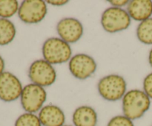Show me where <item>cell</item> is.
Instances as JSON below:
<instances>
[{"label":"cell","instance_id":"6da1fadb","mask_svg":"<svg viewBox=\"0 0 152 126\" xmlns=\"http://www.w3.org/2000/svg\"><path fill=\"white\" fill-rule=\"evenodd\" d=\"M150 106V98L142 90H129L123 98V114L132 121L141 118L148 111Z\"/></svg>","mask_w":152,"mask_h":126},{"label":"cell","instance_id":"7a4b0ae2","mask_svg":"<svg viewBox=\"0 0 152 126\" xmlns=\"http://www.w3.org/2000/svg\"><path fill=\"white\" fill-rule=\"evenodd\" d=\"M44 59L51 65L62 64L71 59V46L62 39L53 37L46 40L42 45Z\"/></svg>","mask_w":152,"mask_h":126},{"label":"cell","instance_id":"3957f363","mask_svg":"<svg viewBox=\"0 0 152 126\" xmlns=\"http://www.w3.org/2000/svg\"><path fill=\"white\" fill-rule=\"evenodd\" d=\"M98 91L103 99L117 101L123 98L126 91V82L122 76L110 74L99 80Z\"/></svg>","mask_w":152,"mask_h":126},{"label":"cell","instance_id":"277c9868","mask_svg":"<svg viewBox=\"0 0 152 126\" xmlns=\"http://www.w3.org/2000/svg\"><path fill=\"white\" fill-rule=\"evenodd\" d=\"M101 25L105 31L114 34L127 29L131 25V17L121 7H108L102 13Z\"/></svg>","mask_w":152,"mask_h":126},{"label":"cell","instance_id":"5b68a950","mask_svg":"<svg viewBox=\"0 0 152 126\" xmlns=\"http://www.w3.org/2000/svg\"><path fill=\"white\" fill-rule=\"evenodd\" d=\"M20 98L23 109L27 113L34 114L42 108L47 93L43 87L31 83L23 87Z\"/></svg>","mask_w":152,"mask_h":126},{"label":"cell","instance_id":"8992f818","mask_svg":"<svg viewBox=\"0 0 152 126\" xmlns=\"http://www.w3.org/2000/svg\"><path fill=\"white\" fill-rule=\"evenodd\" d=\"M28 76L34 84L42 87H48L55 82L56 73L51 64L45 59H39L33 62L29 68Z\"/></svg>","mask_w":152,"mask_h":126},{"label":"cell","instance_id":"52a82bcc","mask_svg":"<svg viewBox=\"0 0 152 126\" xmlns=\"http://www.w3.org/2000/svg\"><path fill=\"white\" fill-rule=\"evenodd\" d=\"M47 13V5L42 0H25L18 10L21 20L28 24L39 23L43 20Z\"/></svg>","mask_w":152,"mask_h":126},{"label":"cell","instance_id":"ba28073f","mask_svg":"<svg viewBox=\"0 0 152 126\" xmlns=\"http://www.w3.org/2000/svg\"><path fill=\"white\" fill-rule=\"evenodd\" d=\"M68 66L71 74L75 78L81 80L91 76L96 70V63L94 59L84 53H79L72 56Z\"/></svg>","mask_w":152,"mask_h":126},{"label":"cell","instance_id":"9c48e42d","mask_svg":"<svg viewBox=\"0 0 152 126\" xmlns=\"http://www.w3.org/2000/svg\"><path fill=\"white\" fill-rule=\"evenodd\" d=\"M22 83L19 79L10 72H3L0 75V99L12 102L19 99L22 94Z\"/></svg>","mask_w":152,"mask_h":126},{"label":"cell","instance_id":"30bf717a","mask_svg":"<svg viewBox=\"0 0 152 126\" xmlns=\"http://www.w3.org/2000/svg\"><path fill=\"white\" fill-rule=\"evenodd\" d=\"M56 30L60 39L67 43H75L83 35V26L75 18H65L59 22Z\"/></svg>","mask_w":152,"mask_h":126},{"label":"cell","instance_id":"8fae6325","mask_svg":"<svg viewBox=\"0 0 152 126\" xmlns=\"http://www.w3.org/2000/svg\"><path fill=\"white\" fill-rule=\"evenodd\" d=\"M39 118L43 126H63L65 122V115L59 107L48 105L42 107L39 113Z\"/></svg>","mask_w":152,"mask_h":126},{"label":"cell","instance_id":"7c38bea8","mask_svg":"<svg viewBox=\"0 0 152 126\" xmlns=\"http://www.w3.org/2000/svg\"><path fill=\"white\" fill-rule=\"evenodd\" d=\"M127 12L130 17L134 20L141 22L147 20L152 15V1L133 0L129 1Z\"/></svg>","mask_w":152,"mask_h":126},{"label":"cell","instance_id":"4fadbf2b","mask_svg":"<svg viewBox=\"0 0 152 126\" xmlns=\"http://www.w3.org/2000/svg\"><path fill=\"white\" fill-rule=\"evenodd\" d=\"M74 126H96L97 114L93 108L83 105L77 108L72 116Z\"/></svg>","mask_w":152,"mask_h":126},{"label":"cell","instance_id":"5bb4252c","mask_svg":"<svg viewBox=\"0 0 152 126\" xmlns=\"http://www.w3.org/2000/svg\"><path fill=\"white\" fill-rule=\"evenodd\" d=\"M16 33V28L11 21L0 18V45H6L11 42Z\"/></svg>","mask_w":152,"mask_h":126},{"label":"cell","instance_id":"9a60e30c","mask_svg":"<svg viewBox=\"0 0 152 126\" xmlns=\"http://www.w3.org/2000/svg\"><path fill=\"white\" fill-rule=\"evenodd\" d=\"M137 36L145 44H152V18L140 22L137 28Z\"/></svg>","mask_w":152,"mask_h":126},{"label":"cell","instance_id":"2e32d148","mask_svg":"<svg viewBox=\"0 0 152 126\" xmlns=\"http://www.w3.org/2000/svg\"><path fill=\"white\" fill-rule=\"evenodd\" d=\"M19 3L16 0H0V17L7 19L19 10Z\"/></svg>","mask_w":152,"mask_h":126},{"label":"cell","instance_id":"e0dca14e","mask_svg":"<svg viewBox=\"0 0 152 126\" xmlns=\"http://www.w3.org/2000/svg\"><path fill=\"white\" fill-rule=\"evenodd\" d=\"M14 126H42V124L38 116L26 112L18 117Z\"/></svg>","mask_w":152,"mask_h":126},{"label":"cell","instance_id":"ac0fdd59","mask_svg":"<svg viewBox=\"0 0 152 126\" xmlns=\"http://www.w3.org/2000/svg\"><path fill=\"white\" fill-rule=\"evenodd\" d=\"M107 126H134L133 121L126 116H116L111 118Z\"/></svg>","mask_w":152,"mask_h":126},{"label":"cell","instance_id":"d6986e66","mask_svg":"<svg viewBox=\"0 0 152 126\" xmlns=\"http://www.w3.org/2000/svg\"><path fill=\"white\" fill-rule=\"evenodd\" d=\"M143 89L147 96L152 99V73L147 75L144 79Z\"/></svg>","mask_w":152,"mask_h":126},{"label":"cell","instance_id":"ffe728a7","mask_svg":"<svg viewBox=\"0 0 152 126\" xmlns=\"http://www.w3.org/2000/svg\"><path fill=\"white\" fill-rule=\"evenodd\" d=\"M110 3H111V4H112L114 7H123V6H125L126 5V4H129V1H126V0H121V1H120V0H116V1H114V0H112V1H108Z\"/></svg>","mask_w":152,"mask_h":126},{"label":"cell","instance_id":"44dd1931","mask_svg":"<svg viewBox=\"0 0 152 126\" xmlns=\"http://www.w3.org/2000/svg\"><path fill=\"white\" fill-rule=\"evenodd\" d=\"M68 2V1H55V0H48L47 1V3L48 4H52V5H55V6H61V5H64V4H67Z\"/></svg>","mask_w":152,"mask_h":126},{"label":"cell","instance_id":"7402d4cb","mask_svg":"<svg viewBox=\"0 0 152 126\" xmlns=\"http://www.w3.org/2000/svg\"><path fill=\"white\" fill-rule=\"evenodd\" d=\"M4 69V61L2 59L1 56H0V75L3 73Z\"/></svg>","mask_w":152,"mask_h":126},{"label":"cell","instance_id":"603a6c76","mask_svg":"<svg viewBox=\"0 0 152 126\" xmlns=\"http://www.w3.org/2000/svg\"><path fill=\"white\" fill-rule=\"evenodd\" d=\"M148 61H149V64L152 68V48L149 52V56H148Z\"/></svg>","mask_w":152,"mask_h":126},{"label":"cell","instance_id":"cb8c5ba5","mask_svg":"<svg viewBox=\"0 0 152 126\" xmlns=\"http://www.w3.org/2000/svg\"><path fill=\"white\" fill-rule=\"evenodd\" d=\"M63 126H71V125H63Z\"/></svg>","mask_w":152,"mask_h":126},{"label":"cell","instance_id":"d4e9b609","mask_svg":"<svg viewBox=\"0 0 152 126\" xmlns=\"http://www.w3.org/2000/svg\"><path fill=\"white\" fill-rule=\"evenodd\" d=\"M151 126H152V125H151Z\"/></svg>","mask_w":152,"mask_h":126}]
</instances>
